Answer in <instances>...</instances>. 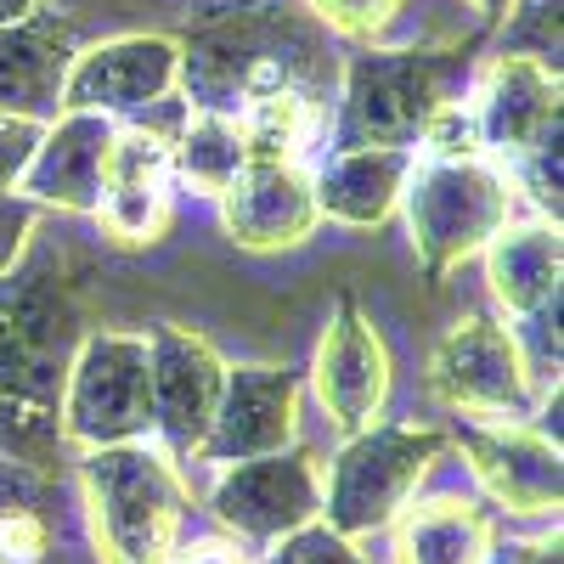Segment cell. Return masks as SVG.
Listing matches in <instances>:
<instances>
[{"mask_svg":"<svg viewBox=\"0 0 564 564\" xmlns=\"http://www.w3.org/2000/svg\"><path fill=\"white\" fill-rule=\"evenodd\" d=\"M260 564H372V558L350 536H339V531H327L322 520H311L294 536H282L276 547H265Z\"/></svg>","mask_w":564,"mask_h":564,"instance_id":"484cf974","label":"cell"},{"mask_svg":"<svg viewBox=\"0 0 564 564\" xmlns=\"http://www.w3.org/2000/svg\"><path fill=\"white\" fill-rule=\"evenodd\" d=\"M468 7L480 12V23H486V34H491V29H497V18L508 12V0H468Z\"/></svg>","mask_w":564,"mask_h":564,"instance_id":"e575fe53","label":"cell"},{"mask_svg":"<svg viewBox=\"0 0 564 564\" xmlns=\"http://www.w3.org/2000/svg\"><path fill=\"white\" fill-rule=\"evenodd\" d=\"M300 441V372L276 361L226 367L215 423L193 463H249Z\"/></svg>","mask_w":564,"mask_h":564,"instance_id":"9a60e30c","label":"cell"},{"mask_svg":"<svg viewBox=\"0 0 564 564\" xmlns=\"http://www.w3.org/2000/svg\"><path fill=\"white\" fill-rule=\"evenodd\" d=\"M40 130H45V124H29V119H0V198L18 193V175H23V164H29V159H34V148H40Z\"/></svg>","mask_w":564,"mask_h":564,"instance_id":"4dcf8cb0","label":"cell"},{"mask_svg":"<svg viewBox=\"0 0 564 564\" xmlns=\"http://www.w3.org/2000/svg\"><path fill=\"white\" fill-rule=\"evenodd\" d=\"M45 547H52V520H45V508L0 513V558L7 564H34Z\"/></svg>","mask_w":564,"mask_h":564,"instance_id":"83f0119b","label":"cell"},{"mask_svg":"<svg viewBox=\"0 0 564 564\" xmlns=\"http://www.w3.org/2000/svg\"><path fill=\"white\" fill-rule=\"evenodd\" d=\"M430 395L446 401L463 417H508V423H531L542 406V384L531 379V367L513 345L508 322L475 311L452 322L441 345L430 350Z\"/></svg>","mask_w":564,"mask_h":564,"instance_id":"ba28073f","label":"cell"},{"mask_svg":"<svg viewBox=\"0 0 564 564\" xmlns=\"http://www.w3.org/2000/svg\"><path fill=\"white\" fill-rule=\"evenodd\" d=\"M52 497H57L52 475L0 457V513H12V508H52Z\"/></svg>","mask_w":564,"mask_h":564,"instance_id":"f546056e","label":"cell"},{"mask_svg":"<svg viewBox=\"0 0 564 564\" xmlns=\"http://www.w3.org/2000/svg\"><path fill=\"white\" fill-rule=\"evenodd\" d=\"M209 513L238 547H249V553L276 547L300 525L322 520V463H316V452L294 441L271 457L226 463L215 491H209Z\"/></svg>","mask_w":564,"mask_h":564,"instance_id":"9c48e42d","label":"cell"},{"mask_svg":"<svg viewBox=\"0 0 564 564\" xmlns=\"http://www.w3.org/2000/svg\"><path fill=\"white\" fill-rule=\"evenodd\" d=\"M90 271L57 249L29 243V254L0 276V457L40 475H57L63 441V390L85 327Z\"/></svg>","mask_w":564,"mask_h":564,"instance_id":"6da1fadb","label":"cell"},{"mask_svg":"<svg viewBox=\"0 0 564 564\" xmlns=\"http://www.w3.org/2000/svg\"><path fill=\"white\" fill-rule=\"evenodd\" d=\"M90 547L102 564H170L186 531V480L159 441L97 446L79 457Z\"/></svg>","mask_w":564,"mask_h":564,"instance_id":"277c9868","label":"cell"},{"mask_svg":"<svg viewBox=\"0 0 564 564\" xmlns=\"http://www.w3.org/2000/svg\"><path fill=\"white\" fill-rule=\"evenodd\" d=\"M446 435L417 430V423H372L350 435L322 475V525L339 536H372L390 531L395 513L417 497L423 475L441 463Z\"/></svg>","mask_w":564,"mask_h":564,"instance_id":"8992f818","label":"cell"},{"mask_svg":"<svg viewBox=\"0 0 564 564\" xmlns=\"http://www.w3.org/2000/svg\"><path fill=\"white\" fill-rule=\"evenodd\" d=\"M406 148H339L322 153L311 170V198L322 220L339 226H384L401 209V186L412 175Z\"/></svg>","mask_w":564,"mask_h":564,"instance_id":"ffe728a7","label":"cell"},{"mask_svg":"<svg viewBox=\"0 0 564 564\" xmlns=\"http://www.w3.org/2000/svg\"><path fill=\"white\" fill-rule=\"evenodd\" d=\"M141 339H148V372H153V441L175 463H193L226 390V361L204 334L175 322L148 327Z\"/></svg>","mask_w":564,"mask_h":564,"instance_id":"30bf717a","label":"cell"},{"mask_svg":"<svg viewBox=\"0 0 564 564\" xmlns=\"http://www.w3.org/2000/svg\"><path fill=\"white\" fill-rule=\"evenodd\" d=\"M181 45V97L198 113H231L249 102L294 90L334 113L339 97V40L327 34L305 0H215L204 7Z\"/></svg>","mask_w":564,"mask_h":564,"instance_id":"7a4b0ae2","label":"cell"},{"mask_svg":"<svg viewBox=\"0 0 564 564\" xmlns=\"http://www.w3.org/2000/svg\"><path fill=\"white\" fill-rule=\"evenodd\" d=\"M249 164V141H243V124L231 113H186L175 130H170V170H175V186L186 193H204V198H220L238 170Z\"/></svg>","mask_w":564,"mask_h":564,"instance_id":"603a6c76","label":"cell"},{"mask_svg":"<svg viewBox=\"0 0 564 564\" xmlns=\"http://www.w3.org/2000/svg\"><path fill=\"white\" fill-rule=\"evenodd\" d=\"M390 350L379 339V327L361 316V305L350 294H339L334 316L322 327V345L311 361V390L327 412V423L350 441L361 430H372L390 401Z\"/></svg>","mask_w":564,"mask_h":564,"instance_id":"5bb4252c","label":"cell"},{"mask_svg":"<svg viewBox=\"0 0 564 564\" xmlns=\"http://www.w3.org/2000/svg\"><path fill=\"white\" fill-rule=\"evenodd\" d=\"M468 113L480 124V148L497 170H513L536 141L564 130L558 74L531 57H486L468 79Z\"/></svg>","mask_w":564,"mask_h":564,"instance_id":"4fadbf2b","label":"cell"},{"mask_svg":"<svg viewBox=\"0 0 564 564\" xmlns=\"http://www.w3.org/2000/svg\"><path fill=\"white\" fill-rule=\"evenodd\" d=\"M480 254H486V282H491V300L502 305V316L525 322L558 305L564 243H558L553 220H508Z\"/></svg>","mask_w":564,"mask_h":564,"instance_id":"44dd1931","label":"cell"},{"mask_svg":"<svg viewBox=\"0 0 564 564\" xmlns=\"http://www.w3.org/2000/svg\"><path fill=\"white\" fill-rule=\"evenodd\" d=\"M480 34L463 45H356L339 63V97L322 130V153L339 148H417L446 102L468 97L480 68Z\"/></svg>","mask_w":564,"mask_h":564,"instance_id":"3957f363","label":"cell"},{"mask_svg":"<svg viewBox=\"0 0 564 564\" xmlns=\"http://www.w3.org/2000/svg\"><path fill=\"white\" fill-rule=\"evenodd\" d=\"M558 7L564 0H508V12L497 18V57H531L558 74V57H564Z\"/></svg>","mask_w":564,"mask_h":564,"instance_id":"cb8c5ba5","label":"cell"},{"mask_svg":"<svg viewBox=\"0 0 564 564\" xmlns=\"http://www.w3.org/2000/svg\"><path fill=\"white\" fill-rule=\"evenodd\" d=\"M513 204H520V193L491 159H412L401 209L423 276L441 282L452 265L480 254L513 220Z\"/></svg>","mask_w":564,"mask_h":564,"instance_id":"5b68a950","label":"cell"},{"mask_svg":"<svg viewBox=\"0 0 564 564\" xmlns=\"http://www.w3.org/2000/svg\"><path fill=\"white\" fill-rule=\"evenodd\" d=\"M79 57V29L57 12H34L0 29V119L52 124L63 113V79Z\"/></svg>","mask_w":564,"mask_h":564,"instance_id":"d6986e66","label":"cell"},{"mask_svg":"<svg viewBox=\"0 0 564 564\" xmlns=\"http://www.w3.org/2000/svg\"><path fill=\"white\" fill-rule=\"evenodd\" d=\"M305 12L334 34V40H350V45H384L401 0H305Z\"/></svg>","mask_w":564,"mask_h":564,"instance_id":"d4e9b609","label":"cell"},{"mask_svg":"<svg viewBox=\"0 0 564 564\" xmlns=\"http://www.w3.org/2000/svg\"><path fill=\"white\" fill-rule=\"evenodd\" d=\"M170 564H249V547H238L231 536H198V542H181Z\"/></svg>","mask_w":564,"mask_h":564,"instance_id":"d6a6232c","label":"cell"},{"mask_svg":"<svg viewBox=\"0 0 564 564\" xmlns=\"http://www.w3.org/2000/svg\"><path fill=\"white\" fill-rule=\"evenodd\" d=\"M486 564H564V558H558V531H553V536H513V542H491Z\"/></svg>","mask_w":564,"mask_h":564,"instance_id":"1f68e13d","label":"cell"},{"mask_svg":"<svg viewBox=\"0 0 564 564\" xmlns=\"http://www.w3.org/2000/svg\"><path fill=\"white\" fill-rule=\"evenodd\" d=\"M181 90V45L170 34H119L74 57L63 79V108L141 119L159 102H175Z\"/></svg>","mask_w":564,"mask_h":564,"instance_id":"8fae6325","label":"cell"},{"mask_svg":"<svg viewBox=\"0 0 564 564\" xmlns=\"http://www.w3.org/2000/svg\"><path fill=\"white\" fill-rule=\"evenodd\" d=\"M34 220H40V204H29V198H18V193L0 198V276H7V271L29 254Z\"/></svg>","mask_w":564,"mask_h":564,"instance_id":"f1b7e54d","label":"cell"},{"mask_svg":"<svg viewBox=\"0 0 564 564\" xmlns=\"http://www.w3.org/2000/svg\"><path fill=\"white\" fill-rule=\"evenodd\" d=\"M457 446L475 468L480 491L520 520H558V497H564V463L558 441H547L531 423H508V417H468L457 423Z\"/></svg>","mask_w":564,"mask_h":564,"instance_id":"7c38bea8","label":"cell"},{"mask_svg":"<svg viewBox=\"0 0 564 564\" xmlns=\"http://www.w3.org/2000/svg\"><path fill=\"white\" fill-rule=\"evenodd\" d=\"M497 531L475 497H430L395 513V564H486Z\"/></svg>","mask_w":564,"mask_h":564,"instance_id":"7402d4cb","label":"cell"},{"mask_svg":"<svg viewBox=\"0 0 564 564\" xmlns=\"http://www.w3.org/2000/svg\"><path fill=\"white\" fill-rule=\"evenodd\" d=\"M412 153H417V159H486L480 124H475V113H468V97H463V102H446V108L430 119V130L417 135Z\"/></svg>","mask_w":564,"mask_h":564,"instance_id":"4316f807","label":"cell"},{"mask_svg":"<svg viewBox=\"0 0 564 564\" xmlns=\"http://www.w3.org/2000/svg\"><path fill=\"white\" fill-rule=\"evenodd\" d=\"M119 119L108 113H74L63 108L40 130V148L18 175V198L40 209H68V215H97L102 204V170L113 153Z\"/></svg>","mask_w":564,"mask_h":564,"instance_id":"ac0fdd59","label":"cell"},{"mask_svg":"<svg viewBox=\"0 0 564 564\" xmlns=\"http://www.w3.org/2000/svg\"><path fill=\"white\" fill-rule=\"evenodd\" d=\"M175 215V170H170V135L159 130H124L113 135V153L102 170V204L97 220L119 249H148L170 231Z\"/></svg>","mask_w":564,"mask_h":564,"instance_id":"2e32d148","label":"cell"},{"mask_svg":"<svg viewBox=\"0 0 564 564\" xmlns=\"http://www.w3.org/2000/svg\"><path fill=\"white\" fill-rule=\"evenodd\" d=\"M34 12H40V0H0V29L23 23V18H34Z\"/></svg>","mask_w":564,"mask_h":564,"instance_id":"836d02e7","label":"cell"},{"mask_svg":"<svg viewBox=\"0 0 564 564\" xmlns=\"http://www.w3.org/2000/svg\"><path fill=\"white\" fill-rule=\"evenodd\" d=\"M0 564H7V558H0Z\"/></svg>","mask_w":564,"mask_h":564,"instance_id":"d590c367","label":"cell"},{"mask_svg":"<svg viewBox=\"0 0 564 564\" xmlns=\"http://www.w3.org/2000/svg\"><path fill=\"white\" fill-rule=\"evenodd\" d=\"M215 204L226 220V238L249 254L300 249L322 220L311 198V170L294 159H249Z\"/></svg>","mask_w":564,"mask_h":564,"instance_id":"e0dca14e","label":"cell"},{"mask_svg":"<svg viewBox=\"0 0 564 564\" xmlns=\"http://www.w3.org/2000/svg\"><path fill=\"white\" fill-rule=\"evenodd\" d=\"M63 441L79 452L153 441V372L141 334L90 327L79 339L63 390Z\"/></svg>","mask_w":564,"mask_h":564,"instance_id":"52a82bcc","label":"cell"}]
</instances>
